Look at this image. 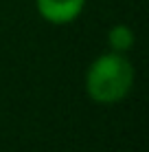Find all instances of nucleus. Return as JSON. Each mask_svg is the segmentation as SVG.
Segmentation results:
<instances>
[{
    "instance_id": "f257e3e1",
    "label": "nucleus",
    "mask_w": 149,
    "mask_h": 152,
    "mask_svg": "<svg viewBox=\"0 0 149 152\" xmlns=\"http://www.w3.org/2000/svg\"><path fill=\"white\" fill-rule=\"evenodd\" d=\"M134 86V64L125 53H103L86 73V91L96 104H114L127 97Z\"/></svg>"
},
{
    "instance_id": "f03ea898",
    "label": "nucleus",
    "mask_w": 149,
    "mask_h": 152,
    "mask_svg": "<svg viewBox=\"0 0 149 152\" xmlns=\"http://www.w3.org/2000/svg\"><path fill=\"white\" fill-rule=\"evenodd\" d=\"M37 13L50 24H68L79 18L86 0H35Z\"/></svg>"
},
{
    "instance_id": "7ed1b4c3",
    "label": "nucleus",
    "mask_w": 149,
    "mask_h": 152,
    "mask_svg": "<svg viewBox=\"0 0 149 152\" xmlns=\"http://www.w3.org/2000/svg\"><path fill=\"white\" fill-rule=\"evenodd\" d=\"M107 44L116 53H127L134 46V31L127 24H114L107 31Z\"/></svg>"
}]
</instances>
